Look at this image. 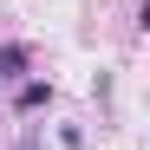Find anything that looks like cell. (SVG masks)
I'll return each instance as SVG.
<instances>
[{
  "mask_svg": "<svg viewBox=\"0 0 150 150\" xmlns=\"http://www.w3.org/2000/svg\"><path fill=\"white\" fill-rule=\"evenodd\" d=\"M26 65H33V52H26V46H0V85H20V79H26Z\"/></svg>",
  "mask_w": 150,
  "mask_h": 150,
  "instance_id": "cell-1",
  "label": "cell"
},
{
  "mask_svg": "<svg viewBox=\"0 0 150 150\" xmlns=\"http://www.w3.org/2000/svg\"><path fill=\"white\" fill-rule=\"evenodd\" d=\"M13 105H20V111H39V105H52V85H46V79H20Z\"/></svg>",
  "mask_w": 150,
  "mask_h": 150,
  "instance_id": "cell-2",
  "label": "cell"
}]
</instances>
